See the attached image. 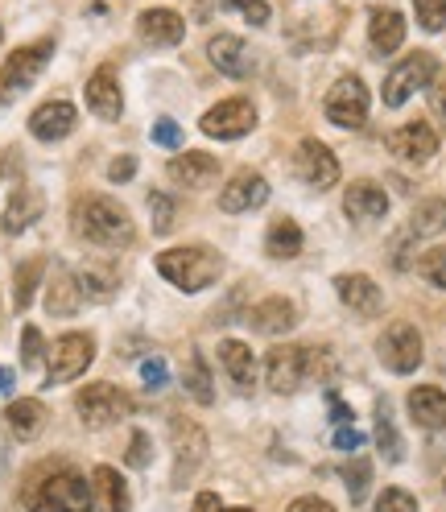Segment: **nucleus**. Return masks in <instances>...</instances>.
Masks as SVG:
<instances>
[{
    "instance_id": "obj_22",
    "label": "nucleus",
    "mask_w": 446,
    "mask_h": 512,
    "mask_svg": "<svg viewBox=\"0 0 446 512\" xmlns=\"http://www.w3.org/2000/svg\"><path fill=\"white\" fill-rule=\"evenodd\" d=\"M170 178L178 182V186H190V190H203V186H211L215 178H219V162L211 153H199V149H186V153H178L174 162H170Z\"/></svg>"
},
{
    "instance_id": "obj_52",
    "label": "nucleus",
    "mask_w": 446,
    "mask_h": 512,
    "mask_svg": "<svg viewBox=\"0 0 446 512\" xmlns=\"http://www.w3.org/2000/svg\"><path fill=\"white\" fill-rule=\"evenodd\" d=\"M331 418H335V426H347V422H352V409H347L335 393H331Z\"/></svg>"
},
{
    "instance_id": "obj_14",
    "label": "nucleus",
    "mask_w": 446,
    "mask_h": 512,
    "mask_svg": "<svg viewBox=\"0 0 446 512\" xmlns=\"http://www.w3.org/2000/svg\"><path fill=\"white\" fill-rule=\"evenodd\" d=\"M389 149L401 157V162H409V166H426L430 157L438 153V133L426 120H409V124H401L397 133L389 137Z\"/></svg>"
},
{
    "instance_id": "obj_9",
    "label": "nucleus",
    "mask_w": 446,
    "mask_h": 512,
    "mask_svg": "<svg viewBox=\"0 0 446 512\" xmlns=\"http://www.w3.org/2000/svg\"><path fill=\"white\" fill-rule=\"evenodd\" d=\"M95 360V339L83 335V331H71L62 335L54 347H50V380L46 384H67V380H79Z\"/></svg>"
},
{
    "instance_id": "obj_39",
    "label": "nucleus",
    "mask_w": 446,
    "mask_h": 512,
    "mask_svg": "<svg viewBox=\"0 0 446 512\" xmlns=\"http://www.w3.org/2000/svg\"><path fill=\"white\" fill-rule=\"evenodd\" d=\"M306 380H335L331 347H306Z\"/></svg>"
},
{
    "instance_id": "obj_28",
    "label": "nucleus",
    "mask_w": 446,
    "mask_h": 512,
    "mask_svg": "<svg viewBox=\"0 0 446 512\" xmlns=\"http://www.w3.org/2000/svg\"><path fill=\"white\" fill-rule=\"evenodd\" d=\"M409 413L422 430H446V393L434 384H418L409 393Z\"/></svg>"
},
{
    "instance_id": "obj_16",
    "label": "nucleus",
    "mask_w": 446,
    "mask_h": 512,
    "mask_svg": "<svg viewBox=\"0 0 446 512\" xmlns=\"http://www.w3.org/2000/svg\"><path fill=\"white\" fill-rule=\"evenodd\" d=\"M298 174H302V182H310L318 190H331L339 182V157L323 141L310 137L298 145Z\"/></svg>"
},
{
    "instance_id": "obj_20",
    "label": "nucleus",
    "mask_w": 446,
    "mask_h": 512,
    "mask_svg": "<svg viewBox=\"0 0 446 512\" xmlns=\"http://www.w3.org/2000/svg\"><path fill=\"white\" fill-rule=\"evenodd\" d=\"M87 108L100 116V120H120L124 95H120V83H116V71L112 67H100V71L87 79Z\"/></svg>"
},
{
    "instance_id": "obj_3",
    "label": "nucleus",
    "mask_w": 446,
    "mask_h": 512,
    "mask_svg": "<svg viewBox=\"0 0 446 512\" xmlns=\"http://www.w3.org/2000/svg\"><path fill=\"white\" fill-rule=\"evenodd\" d=\"M157 273H162L170 285L186 294L207 290L211 281H219L223 273V256L211 244H182V248H166L157 256Z\"/></svg>"
},
{
    "instance_id": "obj_26",
    "label": "nucleus",
    "mask_w": 446,
    "mask_h": 512,
    "mask_svg": "<svg viewBox=\"0 0 446 512\" xmlns=\"http://www.w3.org/2000/svg\"><path fill=\"white\" fill-rule=\"evenodd\" d=\"M368 42H372V54H393L401 50L405 42V17L397 9H372L368 13Z\"/></svg>"
},
{
    "instance_id": "obj_34",
    "label": "nucleus",
    "mask_w": 446,
    "mask_h": 512,
    "mask_svg": "<svg viewBox=\"0 0 446 512\" xmlns=\"http://www.w3.org/2000/svg\"><path fill=\"white\" fill-rule=\"evenodd\" d=\"M409 232L413 236H438V232H446V199H422L418 207H413Z\"/></svg>"
},
{
    "instance_id": "obj_5",
    "label": "nucleus",
    "mask_w": 446,
    "mask_h": 512,
    "mask_svg": "<svg viewBox=\"0 0 446 512\" xmlns=\"http://www.w3.org/2000/svg\"><path fill=\"white\" fill-rule=\"evenodd\" d=\"M434 75H438L434 54L430 50H413L409 58H401L397 67L385 75V91H380V100H385V108H401L418 87H430Z\"/></svg>"
},
{
    "instance_id": "obj_8",
    "label": "nucleus",
    "mask_w": 446,
    "mask_h": 512,
    "mask_svg": "<svg viewBox=\"0 0 446 512\" xmlns=\"http://www.w3.org/2000/svg\"><path fill=\"white\" fill-rule=\"evenodd\" d=\"M376 356H380V364H385L389 372H397V376L418 372V364H422V335H418V327L393 323L385 335H380Z\"/></svg>"
},
{
    "instance_id": "obj_55",
    "label": "nucleus",
    "mask_w": 446,
    "mask_h": 512,
    "mask_svg": "<svg viewBox=\"0 0 446 512\" xmlns=\"http://www.w3.org/2000/svg\"><path fill=\"white\" fill-rule=\"evenodd\" d=\"M228 512H252V508H228Z\"/></svg>"
},
{
    "instance_id": "obj_46",
    "label": "nucleus",
    "mask_w": 446,
    "mask_h": 512,
    "mask_svg": "<svg viewBox=\"0 0 446 512\" xmlns=\"http://www.w3.org/2000/svg\"><path fill=\"white\" fill-rule=\"evenodd\" d=\"M141 380H145V389H166V380H170V372H166V360H145L141 364Z\"/></svg>"
},
{
    "instance_id": "obj_27",
    "label": "nucleus",
    "mask_w": 446,
    "mask_h": 512,
    "mask_svg": "<svg viewBox=\"0 0 446 512\" xmlns=\"http://www.w3.org/2000/svg\"><path fill=\"white\" fill-rule=\"evenodd\" d=\"M75 281H79L83 298H95V302H108L120 290V273H116L112 261H83L79 273H75Z\"/></svg>"
},
{
    "instance_id": "obj_38",
    "label": "nucleus",
    "mask_w": 446,
    "mask_h": 512,
    "mask_svg": "<svg viewBox=\"0 0 446 512\" xmlns=\"http://www.w3.org/2000/svg\"><path fill=\"white\" fill-rule=\"evenodd\" d=\"M347 475V496H352V504H360L372 488V463L368 459H352V467L343 471Z\"/></svg>"
},
{
    "instance_id": "obj_19",
    "label": "nucleus",
    "mask_w": 446,
    "mask_h": 512,
    "mask_svg": "<svg viewBox=\"0 0 446 512\" xmlns=\"http://www.w3.org/2000/svg\"><path fill=\"white\" fill-rule=\"evenodd\" d=\"M343 211H347V219H356V223H372L380 215H389L385 186H376V182H352V186H347V195H343Z\"/></svg>"
},
{
    "instance_id": "obj_41",
    "label": "nucleus",
    "mask_w": 446,
    "mask_h": 512,
    "mask_svg": "<svg viewBox=\"0 0 446 512\" xmlns=\"http://www.w3.org/2000/svg\"><path fill=\"white\" fill-rule=\"evenodd\" d=\"M149 211H153V232L166 236L174 228V199L162 195V190H153V195H149Z\"/></svg>"
},
{
    "instance_id": "obj_54",
    "label": "nucleus",
    "mask_w": 446,
    "mask_h": 512,
    "mask_svg": "<svg viewBox=\"0 0 446 512\" xmlns=\"http://www.w3.org/2000/svg\"><path fill=\"white\" fill-rule=\"evenodd\" d=\"M9 389H13V372L0 368V393H9Z\"/></svg>"
},
{
    "instance_id": "obj_43",
    "label": "nucleus",
    "mask_w": 446,
    "mask_h": 512,
    "mask_svg": "<svg viewBox=\"0 0 446 512\" xmlns=\"http://www.w3.org/2000/svg\"><path fill=\"white\" fill-rule=\"evenodd\" d=\"M21 364L25 368H38L42 364V331L38 327H25L21 331Z\"/></svg>"
},
{
    "instance_id": "obj_21",
    "label": "nucleus",
    "mask_w": 446,
    "mask_h": 512,
    "mask_svg": "<svg viewBox=\"0 0 446 512\" xmlns=\"http://www.w3.org/2000/svg\"><path fill=\"white\" fill-rule=\"evenodd\" d=\"M248 323L261 335H285V331L298 327V306L290 298H265L248 310Z\"/></svg>"
},
{
    "instance_id": "obj_45",
    "label": "nucleus",
    "mask_w": 446,
    "mask_h": 512,
    "mask_svg": "<svg viewBox=\"0 0 446 512\" xmlns=\"http://www.w3.org/2000/svg\"><path fill=\"white\" fill-rule=\"evenodd\" d=\"M149 459H153V442L145 430H137L129 438V467H149Z\"/></svg>"
},
{
    "instance_id": "obj_30",
    "label": "nucleus",
    "mask_w": 446,
    "mask_h": 512,
    "mask_svg": "<svg viewBox=\"0 0 446 512\" xmlns=\"http://www.w3.org/2000/svg\"><path fill=\"white\" fill-rule=\"evenodd\" d=\"M79 302H83V290H79L75 273L54 269V277H50V285H46V310H50L54 318H71V314L79 310Z\"/></svg>"
},
{
    "instance_id": "obj_40",
    "label": "nucleus",
    "mask_w": 446,
    "mask_h": 512,
    "mask_svg": "<svg viewBox=\"0 0 446 512\" xmlns=\"http://www.w3.org/2000/svg\"><path fill=\"white\" fill-rule=\"evenodd\" d=\"M413 13H418V25L438 34L446 29V0H413Z\"/></svg>"
},
{
    "instance_id": "obj_1",
    "label": "nucleus",
    "mask_w": 446,
    "mask_h": 512,
    "mask_svg": "<svg viewBox=\"0 0 446 512\" xmlns=\"http://www.w3.org/2000/svg\"><path fill=\"white\" fill-rule=\"evenodd\" d=\"M71 228L95 244V248H129L137 240V228H133V215L124 211L116 199L108 195H83L75 207H71Z\"/></svg>"
},
{
    "instance_id": "obj_47",
    "label": "nucleus",
    "mask_w": 446,
    "mask_h": 512,
    "mask_svg": "<svg viewBox=\"0 0 446 512\" xmlns=\"http://www.w3.org/2000/svg\"><path fill=\"white\" fill-rule=\"evenodd\" d=\"M153 141L166 145V149H178V145H182V128H178L174 120H157V124H153Z\"/></svg>"
},
{
    "instance_id": "obj_17",
    "label": "nucleus",
    "mask_w": 446,
    "mask_h": 512,
    "mask_svg": "<svg viewBox=\"0 0 446 512\" xmlns=\"http://www.w3.org/2000/svg\"><path fill=\"white\" fill-rule=\"evenodd\" d=\"M75 104L67 100H50L42 104L34 116H29V133H34L38 141H62V137H71L75 133Z\"/></svg>"
},
{
    "instance_id": "obj_15",
    "label": "nucleus",
    "mask_w": 446,
    "mask_h": 512,
    "mask_svg": "<svg viewBox=\"0 0 446 512\" xmlns=\"http://www.w3.org/2000/svg\"><path fill=\"white\" fill-rule=\"evenodd\" d=\"M335 294H339V302L347 310L360 314V318H376L380 306H385V294H380V285L368 273H339L335 277Z\"/></svg>"
},
{
    "instance_id": "obj_10",
    "label": "nucleus",
    "mask_w": 446,
    "mask_h": 512,
    "mask_svg": "<svg viewBox=\"0 0 446 512\" xmlns=\"http://www.w3.org/2000/svg\"><path fill=\"white\" fill-rule=\"evenodd\" d=\"M323 112L339 128H360L368 120V87L356 75H343L323 100Z\"/></svg>"
},
{
    "instance_id": "obj_51",
    "label": "nucleus",
    "mask_w": 446,
    "mask_h": 512,
    "mask_svg": "<svg viewBox=\"0 0 446 512\" xmlns=\"http://www.w3.org/2000/svg\"><path fill=\"white\" fill-rule=\"evenodd\" d=\"M285 512H335V508L327 500H318V496H302V500H294Z\"/></svg>"
},
{
    "instance_id": "obj_50",
    "label": "nucleus",
    "mask_w": 446,
    "mask_h": 512,
    "mask_svg": "<svg viewBox=\"0 0 446 512\" xmlns=\"http://www.w3.org/2000/svg\"><path fill=\"white\" fill-rule=\"evenodd\" d=\"M335 446H339V451H360V446H364V434L352 430V426H339V430H335Z\"/></svg>"
},
{
    "instance_id": "obj_36",
    "label": "nucleus",
    "mask_w": 446,
    "mask_h": 512,
    "mask_svg": "<svg viewBox=\"0 0 446 512\" xmlns=\"http://www.w3.org/2000/svg\"><path fill=\"white\" fill-rule=\"evenodd\" d=\"M42 273H46V261H25V265L17 269V277H13V306H17V310H29Z\"/></svg>"
},
{
    "instance_id": "obj_44",
    "label": "nucleus",
    "mask_w": 446,
    "mask_h": 512,
    "mask_svg": "<svg viewBox=\"0 0 446 512\" xmlns=\"http://www.w3.org/2000/svg\"><path fill=\"white\" fill-rule=\"evenodd\" d=\"M228 9H240L248 25H269V0H223Z\"/></svg>"
},
{
    "instance_id": "obj_11",
    "label": "nucleus",
    "mask_w": 446,
    "mask_h": 512,
    "mask_svg": "<svg viewBox=\"0 0 446 512\" xmlns=\"http://www.w3.org/2000/svg\"><path fill=\"white\" fill-rule=\"evenodd\" d=\"M265 380L277 397H290L306 384V347L290 343V347H273L269 364H265Z\"/></svg>"
},
{
    "instance_id": "obj_12",
    "label": "nucleus",
    "mask_w": 446,
    "mask_h": 512,
    "mask_svg": "<svg viewBox=\"0 0 446 512\" xmlns=\"http://www.w3.org/2000/svg\"><path fill=\"white\" fill-rule=\"evenodd\" d=\"M265 199H269V182L257 170H236L232 182H223V190H219V211H228V215L257 211V207H265Z\"/></svg>"
},
{
    "instance_id": "obj_24",
    "label": "nucleus",
    "mask_w": 446,
    "mask_h": 512,
    "mask_svg": "<svg viewBox=\"0 0 446 512\" xmlns=\"http://www.w3.org/2000/svg\"><path fill=\"white\" fill-rule=\"evenodd\" d=\"M91 504L95 512H129V484L120 479L116 467L91 471Z\"/></svg>"
},
{
    "instance_id": "obj_56",
    "label": "nucleus",
    "mask_w": 446,
    "mask_h": 512,
    "mask_svg": "<svg viewBox=\"0 0 446 512\" xmlns=\"http://www.w3.org/2000/svg\"><path fill=\"white\" fill-rule=\"evenodd\" d=\"M442 492H446V479H442Z\"/></svg>"
},
{
    "instance_id": "obj_31",
    "label": "nucleus",
    "mask_w": 446,
    "mask_h": 512,
    "mask_svg": "<svg viewBox=\"0 0 446 512\" xmlns=\"http://www.w3.org/2000/svg\"><path fill=\"white\" fill-rule=\"evenodd\" d=\"M265 252L273 256V261H294V256L302 252V228L290 219V215H281L269 223V232H265Z\"/></svg>"
},
{
    "instance_id": "obj_2",
    "label": "nucleus",
    "mask_w": 446,
    "mask_h": 512,
    "mask_svg": "<svg viewBox=\"0 0 446 512\" xmlns=\"http://www.w3.org/2000/svg\"><path fill=\"white\" fill-rule=\"evenodd\" d=\"M29 512H87L91 508V479L71 467H42L29 475L21 492Z\"/></svg>"
},
{
    "instance_id": "obj_18",
    "label": "nucleus",
    "mask_w": 446,
    "mask_h": 512,
    "mask_svg": "<svg viewBox=\"0 0 446 512\" xmlns=\"http://www.w3.org/2000/svg\"><path fill=\"white\" fill-rule=\"evenodd\" d=\"M137 34L149 46H178L186 38V21L174 9H145L137 17Z\"/></svg>"
},
{
    "instance_id": "obj_6",
    "label": "nucleus",
    "mask_w": 446,
    "mask_h": 512,
    "mask_svg": "<svg viewBox=\"0 0 446 512\" xmlns=\"http://www.w3.org/2000/svg\"><path fill=\"white\" fill-rule=\"evenodd\" d=\"M50 54H54V42H50V38L13 50L9 62H5V71H0V100H13V95H21V91L34 87V79L46 71Z\"/></svg>"
},
{
    "instance_id": "obj_48",
    "label": "nucleus",
    "mask_w": 446,
    "mask_h": 512,
    "mask_svg": "<svg viewBox=\"0 0 446 512\" xmlns=\"http://www.w3.org/2000/svg\"><path fill=\"white\" fill-rule=\"evenodd\" d=\"M430 108H434V116L446 124V71H438L434 83H430Z\"/></svg>"
},
{
    "instance_id": "obj_13",
    "label": "nucleus",
    "mask_w": 446,
    "mask_h": 512,
    "mask_svg": "<svg viewBox=\"0 0 446 512\" xmlns=\"http://www.w3.org/2000/svg\"><path fill=\"white\" fill-rule=\"evenodd\" d=\"M170 430H174V488H182L207 459V434L195 422H182V418Z\"/></svg>"
},
{
    "instance_id": "obj_29",
    "label": "nucleus",
    "mask_w": 446,
    "mask_h": 512,
    "mask_svg": "<svg viewBox=\"0 0 446 512\" xmlns=\"http://www.w3.org/2000/svg\"><path fill=\"white\" fill-rule=\"evenodd\" d=\"M38 215H42V195H38L34 186H17L13 199H9V207H5V219H0V228H5L9 236H17V232H25Z\"/></svg>"
},
{
    "instance_id": "obj_42",
    "label": "nucleus",
    "mask_w": 446,
    "mask_h": 512,
    "mask_svg": "<svg viewBox=\"0 0 446 512\" xmlns=\"http://www.w3.org/2000/svg\"><path fill=\"white\" fill-rule=\"evenodd\" d=\"M376 512H418V500H413L409 492H401V488H385L376 500Z\"/></svg>"
},
{
    "instance_id": "obj_35",
    "label": "nucleus",
    "mask_w": 446,
    "mask_h": 512,
    "mask_svg": "<svg viewBox=\"0 0 446 512\" xmlns=\"http://www.w3.org/2000/svg\"><path fill=\"white\" fill-rule=\"evenodd\" d=\"M376 442H380V455H385L389 463H401L405 459V442H401V434H397V426L389 418V405L385 401H380V409H376Z\"/></svg>"
},
{
    "instance_id": "obj_7",
    "label": "nucleus",
    "mask_w": 446,
    "mask_h": 512,
    "mask_svg": "<svg viewBox=\"0 0 446 512\" xmlns=\"http://www.w3.org/2000/svg\"><path fill=\"white\" fill-rule=\"evenodd\" d=\"M199 128L215 141H236V137H248L252 128H257V108L244 95H232V100H219L203 120Z\"/></svg>"
},
{
    "instance_id": "obj_37",
    "label": "nucleus",
    "mask_w": 446,
    "mask_h": 512,
    "mask_svg": "<svg viewBox=\"0 0 446 512\" xmlns=\"http://www.w3.org/2000/svg\"><path fill=\"white\" fill-rule=\"evenodd\" d=\"M418 273L434 285V290H446V244L426 248V252L418 256Z\"/></svg>"
},
{
    "instance_id": "obj_32",
    "label": "nucleus",
    "mask_w": 446,
    "mask_h": 512,
    "mask_svg": "<svg viewBox=\"0 0 446 512\" xmlns=\"http://www.w3.org/2000/svg\"><path fill=\"white\" fill-rule=\"evenodd\" d=\"M5 418H9V430H13L21 442H29V438H38L42 426H46V405L34 401V397H21V401L9 405Z\"/></svg>"
},
{
    "instance_id": "obj_23",
    "label": "nucleus",
    "mask_w": 446,
    "mask_h": 512,
    "mask_svg": "<svg viewBox=\"0 0 446 512\" xmlns=\"http://www.w3.org/2000/svg\"><path fill=\"white\" fill-rule=\"evenodd\" d=\"M219 364L228 372V380L236 384V393H252L257 384V360H252V347L240 339H223L219 343Z\"/></svg>"
},
{
    "instance_id": "obj_4",
    "label": "nucleus",
    "mask_w": 446,
    "mask_h": 512,
    "mask_svg": "<svg viewBox=\"0 0 446 512\" xmlns=\"http://www.w3.org/2000/svg\"><path fill=\"white\" fill-rule=\"evenodd\" d=\"M75 409H79V422L87 430H108L133 413V397L124 389H116V384L100 380V384H87V389L75 397Z\"/></svg>"
},
{
    "instance_id": "obj_25",
    "label": "nucleus",
    "mask_w": 446,
    "mask_h": 512,
    "mask_svg": "<svg viewBox=\"0 0 446 512\" xmlns=\"http://www.w3.org/2000/svg\"><path fill=\"white\" fill-rule=\"evenodd\" d=\"M207 58L215 62L223 75H232V79L252 75V50H248L244 38H236V34H219V38H211Z\"/></svg>"
},
{
    "instance_id": "obj_53",
    "label": "nucleus",
    "mask_w": 446,
    "mask_h": 512,
    "mask_svg": "<svg viewBox=\"0 0 446 512\" xmlns=\"http://www.w3.org/2000/svg\"><path fill=\"white\" fill-rule=\"evenodd\" d=\"M195 512H223V508H219V496H215V492H199V496H195Z\"/></svg>"
},
{
    "instance_id": "obj_33",
    "label": "nucleus",
    "mask_w": 446,
    "mask_h": 512,
    "mask_svg": "<svg viewBox=\"0 0 446 512\" xmlns=\"http://www.w3.org/2000/svg\"><path fill=\"white\" fill-rule=\"evenodd\" d=\"M182 384H186V393L195 397L199 405H211V401H215V389H211V372H207V364H203V356H199V351H186Z\"/></svg>"
},
{
    "instance_id": "obj_49",
    "label": "nucleus",
    "mask_w": 446,
    "mask_h": 512,
    "mask_svg": "<svg viewBox=\"0 0 446 512\" xmlns=\"http://www.w3.org/2000/svg\"><path fill=\"white\" fill-rule=\"evenodd\" d=\"M137 174V157H116V162L108 166V178L112 182H129Z\"/></svg>"
}]
</instances>
